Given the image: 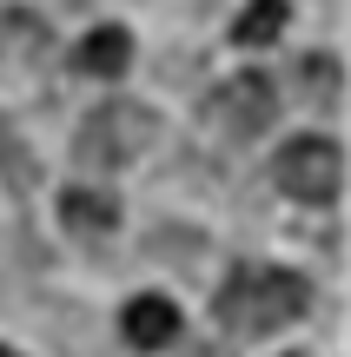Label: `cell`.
Wrapping results in <instances>:
<instances>
[{
    "instance_id": "7c38bea8",
    "label": "cell",
    "mask_w": 351,
    "mask_h": 357,
    "mask_svg": "<svg viewBox=\"0 0 351 357\" xmlns=\"http://www.w3.org/2000/svg\"><path fill=\"white\" fill-rule=\"evenodd\" d=\"M292 357H305V351H292Z\"/></svg>"
},
{
    "instance_id": "277c9868",
    "label": "cell",
    "mask_w": 351,
    "mask_h": 357,
    "mask_svg": "<svg viewBox=\"0 0 351 357\" xmlns=\"http://www.w3.org/2000/svg\"><path fill=\"white\" fill-rule=\"evenodd\" d=\"M206 119L225 132V139H259V132L278 119L272 79H265V73H232V79H219L212 100H206Z\"/></svg>"
},
{
    "instance_id": "6da1fadb",
    "label": "cell",
    "mask_w": 351,
    "mask_h": 357,
    "mask_svg": "<svg viewBox=\"0 0 351 357\" xmlns=\"http://www.w3.org/2000/svg\"><path fill=\"white\" fill-rule=\"evenodd\" d=\"M212 311H219V324L232 337H272V331H285V324H299L312 311V284L299 271H278V265H239L219 284Z\"/></svg>"
},
{
    "instance_id": "ba28073f",
    "label": "cell",
    "mask_w": 351,
    "mask_h": 357,
    "mask_svg": "<svg viewBox=\"0 0 351 357\" xmlns=\"http://www.w3.org/2000/svg\"><path fill=\"white\" fill-rule=\"evenodd\" d=\"M126 60H133L126 26H93V33L73 47V66H80V73H93V79H119V73H126Z\"/></svg>"
},
{
    "instance_id": "3957f363",
    "label": "cell",
    "mask_w": 351,
    "mask_h": 357,
    "mask_svg": "<svg viewBox=\"0 0 351 357\" xmlns=\"http://www.w3.org/2000/svg\"><path fill=\"white\" fill-rule=\"evenodd\" d=\"M272 178H278V192L299 199V205H331L338 199V178H345V153L325 132H299V139L272 159Z\"/></svg>"
},
{
    "instance_id": "5b68a950",
    "label": "cell",
    "mask_w": 351,
    "mask_h": 357,
    "mask_svg": "<svg viewBox=\"0 0 351 357\" xmlns=\"http://www.w3.org/2000/svg\"><path fill=\"white\" fill-rule=\"evenodd\" d=\"M119 331H126L140 351H166L172 337H179V305L159 298V291H140L126 311H119Z\"/></svg>"
},
{
    "instance_id": "52a82bcc",
    "label": "cell",
    "mask_w": 351,
    "mask_h": 357,
    "mask_svg": "<svg viewBox=\"0 0 351 357\" xmlns=\"http://www.w3.org/2000/svg\"><path fill=\"white\" fill-rule=\"evenodd\" d=\"M47 20L40 13H27V7H7L0 13V66H13V73H27V66H40L47 60Z\"/></svg>"
},
{
    "instance_id": "9c48e42d",
    "label": "cell",
    "mask_w": 351,
    "mask_h": 357,
    "mask_svg": "<svg viewBox=\"0 0 351 357\" xmlns=\"http://www.w3.org/2000/svg\"><path fill=\"white\" fill-rule=\"evenodd\" d=\"M278 33H285V0H252V7L232 20L239 47H265V40H278Z\"/></svg>"
},
{
    "instance_id": "7a4b0ae2",
    "label": "cell",
    "mask_w": 351,
    "mask_h": 357,
    "mask_svg": "<svg viewBox=\"0 0 351 357\" xmlns=\"http://www.w3.org/2000/svg\"><path fill=\"white\" fill-rule=\"evenodd\" d=\"M159 139V113L153 106H133V100H106L80 119L73 132V166L80 172H119Z\"/></svg>"
},
{
    "instance_id": "30bf717a",
    "label": "cell",
    "mask_w": 351,
    "mask_h": 357,
    "mask_svg": "<svg viewBox=\"0 0 351 357\" xmlns=\"http://www.w3.org/2000/svg\"><path fill=\"white\" fill-rule=\"evenodd\" d=\"M292 79H299V86L312 93L318 106H331V100H338V60H325V53H305V60L292 66Z\"/></svg>"
},
{
    "instance_id": "8992f818",
    "label": "cell",
    "mask_w": 351,
    "mask_h": 357,
    "mask_svg": "<svg viewBox=\"0 0 351 357\" xmlns=\"http://www.w3.org/2000/svg\"><path fill=\"white\" fill-rule=\"evenodd\" d=\"M60 225L73 231V238H113V225H119L113 192H100V185H66L60 192Z\"/></svg>"
},
{
    "instance_id": "8fae6325",
    "label": "cell",
    "mask_w": 351,
    "mask_h": 357,
    "mask_svg": "<svg viewBox=\"0 0 351 357\" xmlns=\"http://www.w3.org/2000/svg\"><path fill=\"white\" fill-rule=\"evenodd\" d=\"M0 357H20V351H7V344H0Z\"/></svg>"
}]
</instances>
